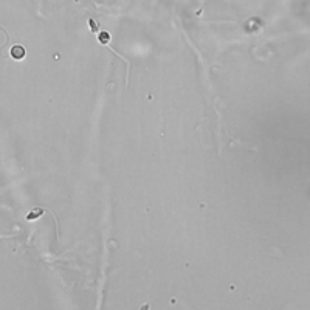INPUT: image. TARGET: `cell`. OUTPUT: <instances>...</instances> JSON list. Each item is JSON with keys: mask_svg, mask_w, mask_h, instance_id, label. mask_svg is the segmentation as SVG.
I'll list each match as a JSON object with an SVG mask.
<instances>
[{"mask_svg": "<svg viewBox=\"0 0 310 310\" xmlns=\"http://www.w3.org/2000/svg\"><path fill=\"white\" fill-rule=\"evenodd\" d=\"M40 214H42V211H40V209H37V212H33V214H30V216H28V219L31 220V219H34V217H39Z\"/></svg>", "mask_w": 310, "mask_h": 310, "instance_id": "3", "label": "cell"}, {"mask_svg": "<svg viewBox=\"0 0 310 310\" xmlns=\"http://www.w3.org/2000/svg\"><path fill=\"white\" fill-rule=\"evenodd\" d=\"M25 54H26L25 47H22V45H14V47H11V57H12V59L20 61V59L25 57Z\"/></svg>", "mask_w": 310, "mask_h": 310, "instance_id": "1", "label": "cell"}, {"mask_svg": "<svg viewBox=\"0 0 310 310\" xmlns=\"http://www.w3.org/2000/svg\"><path fill=\"white\" fill-rule=\"evenodd\" d=\"M98 40H99L101 43H109V40H110V34H109L107 31H101V33L98 34Z\"/></svg>", "mask_w": 310, "mask_h": 310, "instance_id": "2", "label": "cell"}]
</instances>
